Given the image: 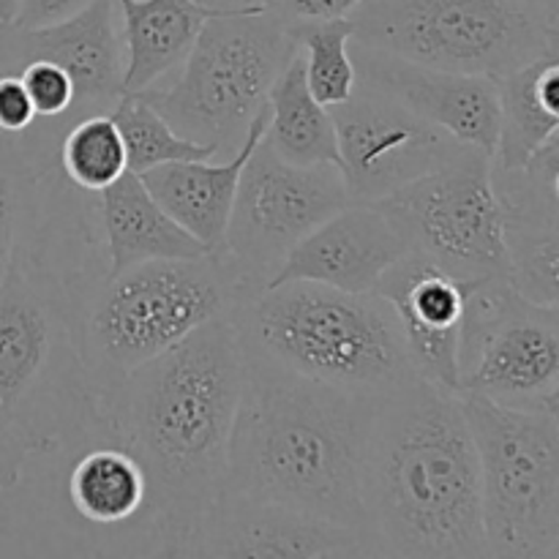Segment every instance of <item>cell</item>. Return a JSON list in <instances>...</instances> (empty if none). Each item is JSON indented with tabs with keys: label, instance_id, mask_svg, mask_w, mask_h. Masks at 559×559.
I'll list each match as a JSON object with an SVG mask.
<instances>
[{
	"label": "cell",
	"instance_id": "obj_34",
	"mask_svg": "<svg viewBox=\"0 0 559 559\" xmlns=\"http://www.w3.org/2000/svg\"><path fill=\"white\" fill-rule=\"evenodd\" d=\"M87 3H93V0H20L14 27L38 31V27L58 25V22H66L74 14H80Z\"/></svg>",
	"mask_w": 559,
	"mask_h": 559
},
{
	"label": "cell",
	"instance_id": "obj_5",
	"mask_svg": "<svg viewBox=\"0 0 559 559\" xmlns=\"http://www.w3.org/2000/svg\"><path fill=\"white\" fill-rule=\"evenodd\" d=\"M235 325L246 353L320 385L382 396L415 380L396 311L377 293L282 282L249 295Z\"/></svg>",
	"mask_w": 559,
	"mask_h": 559
},
{
	"label": "cell",
	"instance_id": "obj_13",
	"mask_svg": "<svg viewBox=\"0 0 559 559\" xmlns=\"http://www.w3.org/2000/svg\"><path fill=\"white\" fill-rule=\"evenodd\" d=\"M328 109L336 126L338 169L355 202L385 200L469 147L364 82L347 102Z\"/></svg>",
	"mask_w": 559,
	"mask_h": 559
},
{
	"label": "cell",
	"instance_id": "obj_9",
	"mask_svg": "<svg viewBox=\"0 0 559 559\" xmlns=\"http://www.w3.org/2000/svg\"><path fill=\"white\" fill-rule=\"evenodd\" d=\"M475 440L486 555L559 557V409L456 393Z\"/></svg>",
	"mask_w": 559,
	"mask_h": 559
},
{
	"label": "cell",
	"instance_id": "obj_20",
	"mask_svg": "<svg viewBox=\"0 0 559 559\" xmlns=\"http://www.w3.org/2000/svg\"><path fill=\"white\" fill-rule=\"evenodd\" d=\"M267 129V104L251 118L243 140L233 151V156L222 164H211L213 158L200 162H173L142 173V183L153 194V200L180 224L189 235H194L205 249L224 251L229 213H233L235 189L249 162L251 151L260 145Z\"/></svg>",
	"mask_w": 559,
	"mask_h": 559
},
{
	"label": "cell",
	"instance_id": "obj_17",
	"mask_svg": "<svg viewBox=\"0 0 559 559\" xmlns=\"http://www.w3.org/2000/svg\"><path fill=\"white\" fill-rule=\"evenodd\" d=\"M178 557H369L358 530L249 497L222 495Z\"/></svg>",
	"mask_w": 559,
	"mask_h": 559
},
{
	"label": "cell",
	"instance_id": "obj_26",
	"mask_svg": "<svg viewBox=\"0 0 559 559\" xmlns=\"http://www.w3.org/2000/svg\"><path fill=\"white\" fill-rule=\"evenodd\" d=\"M145 495L142 467L118 445L87 451L69 475L71 506L93 524H123L140 516Z\"/></svg>",
	"mask_w": 559,
	"mask_h": 559
},
{
	"label": "cell",
	"instance_id": "obj_23",
	"mask_svg": "<svg viewBox=\"0 0 559 559\" xmlns=\"http://www.w3.org/2000/svg\"><path fill=\"white\" fill-rule=\"evenodd\" d=\"M559 52L544 55L497 80L500 136L491 164L522 169L540 147L559 136Z\"/></svg>",
	"mask_w": 559,
	"mask_h": 559
},
{
	"label": "cell",
	"instance_id": "obj_27",
	"mask_svg": "<svg viewBox=\"0 0 559 559\" xmlns=\"http://www.w3.org/2000/svg\"><path fill=\"white\" fill-rule=\"evenodd\" d=\"M109 118L115 120L120 136H123L126 167L136 175L162 167V164L200 162V158H216L224 153L218 145H200V142L180 136L142 98V93H123Z\"/></svg>",
	"mask_w": 559,
	"mask_h": 559
},
{
	"label": "cell",
	"instance_id": "obj_21",
	"mask_svg": "<svg viewBox=\"0 0 559 559\" xmlns=\"http://www.w3.org/2000/svg\"><path fill=\"white\" fill-rule=\"evenodd\" d=\"M98 222L107 243V273L147 260H186L211 254L194 235L186 233L147 191L142 178L126 169L107 189L96 191Z\"/></svg>",
	"mask_w": 559,
	"mask_h": 559
},
{
	"label": "cell",
	"instance_id": "obj_10",
	"mask_svg": "<svg viewBox=\"0 0 559 559\" xmlns=\"http://www.w3.org/2000/svg\"><path fill=\"white\" fill-rule=\"evenodd\" d=\"M506 407L559 409V306L506 276L473 282L459 333V391Z\"/></svg>",
	"mask_w": 559,
	"mask_h": 559
},
{
	"label": "cell",
	"instance_id": "obj_24",
	"mask_svg": "<svg viewBox=\"0 0 559 559\" xmlns=\"http://www.w3.org/2000/svg\"><path fill=\"white\" fill-rule=\"evenodd\" d=\"M60 131L49 120L20 134L0 131V278L36 233L38 186L58 164Z\"/></svg>",
	"mask_w": 559,
	"mask_h": 559
},
{
	"label": "cell",
	"instance_id": "obj_28",
	"mask_svg": "<svg viewBox=\"0 0 559 559\" xmlns=\"http://www.w3.org/2000/svg\"><path fill=\"white\" fill-rule=\"evenodd\" d=\"M295 47L304 55V69L309 91L322 107H336L347 102L358 87L349 38H353V20L306 22L289 27Z\"/></svg>",
	"mask_w": 559,
	"mask_h": 559
},
{
	"label": "cell",
	"instance_id": "obj_25",
	"mask_svg": "<svg viewBox=\"0 0 559 559\" xmlns=\"http://www.w3.org/2000/svg\"><path fill=\"white\" fill-rule=\"evenodd\" d=\"M265 142L284 162L311 167V164H336L338 145L331 109L322 107L309 91L304 55H293L278 80L267 93Z\"/></svg>",
	"mask_w": 559,
	"mask_h": 559
},
{
	"label": "cell",
	"instance_id": "obj_31",
	"mask_svg": "<svg viewBox=\"0 0 559 559\" xmlns=\"http://www.w3.org/2000/svg\"><path fill=\"white\" fill-rule=\"evenodd\" d=\"M33 453H41V448L0 407V491H9L20 484L22 467Z\"/></svg>",
	"mask_w": 559,
	"mask_h": 559
},
{
	"label": "cell",
	"instance_id": "obj_6",
	"mask_svg": "<svg viewBox=\"0 0 559 559\" xmlns=\"http://www.w3.org/2000/svg\"><path fill=\"white\" fill-rule=\"evenodd\" d=\"M0 407L55 451L93 415L69 278L22 246L0 278Z\"/></svg>",
	"mask_w": 559,
	"mask_h": 559
},
{
	"label": "cell",
	"instance_id": "obj_1",
	"mask_svg": "<svg viewBox=\"0 0 559 559\" xmlns=\"http://www.w3.org/2000/svg\"><path fill=\"white\" fill-rule=\"evenodd\" d=\"M243 371L235 317H218L93 402L107 435L142 467V513L164 555H178L224 495Z\"/></svg>",
	"mask_w": 559,
	"mask_h": 559
},
{
	"label": "cell",
	"instance_id": "obj_33",
	"mask_svg": "<svg viewBox=\"0 0 559 559\" xmlns=\"http://www.w3.org/2000/svg\"><path fill=\"white\" fill-rule=\"evenodd\" d=\"M36 109L20 76H0V131L20 134L36 123Z\"/></svg>",
	"mask_w": 559,
	"mask_h": 559
},
{
	"label": "cell",
	"instance_id": "obj_7",
	"mask_svg": "<svg viewBox=\"0 0 559 559\" xmlns=\"http://www.w3.org/2000/svg\"><path fill=\"white\" fill-rule=\"evenodd\" d=\"M349 20L355 47L491 80L559 52V11L538 0H364Z\"/></svg>",
	"mask_w": 559,
	"mask_h": 559
},
{
	"label": "cell",
	"instance_id": "obj_18",
	"mask_svg": "<svg viewBox=\"0 0 559 559\" xmlns=\"http://www.w3.org/2000/svg\"><path fill=\"white\" fill-rule=\"evenodd\" d=\"M469 284L424 257L404 254L374 287L396 311L415 377L451 393L459 391V333Z\"/></svg>",
	"mask_w": 559,
	"mask_h": 559
},
{
	"label": "cell",
	"instance_id": "obj_4",
	"mask_svg": "<svg viewBox=\"0 0 559 559\" xmlns=\"http://www.w3.org/2000/svg\"><path fill=\"white\" fill-rule=\"evenodd\" d=\"M69 289L91 402L254 295L224 251L69 278Z\"/></svg>",
	"mask_w": 559,
	"mask_h": 559
},
{
	"label": "cell",
	"instance_id": "obj_29",
	"mask_svg": "<svg viewBox=\"0 0 559 559\" xmlns=\"http://www.w3.org/2000/svg\"><path fill=\"white\" fill-rule=\"evenodd\" d=\"M58 164L76 189L96 194L126 173V147L109 115H87L60 136Z\"/></svg>",
	"mask_w": 559,
	"mask_h": 559
},
{
	"label": "cell",
	"instance_id": "obj_35",
	"mask_svg": "<svg viewBox=\"0 0 559 559\" xmlns=\"http://www.w3.org/2000/svg\"><path fill=\"white\" fill-rule=\"evenodd\" d=\"M200 3L211 5V9H222V11H238V9L267 11L276 5V0H200Z\"/></svg>",
	"mask_w": 559,
	"mask_h": 559
},
{
	"label": "cell",
	"instance_id": "obj_11",
	"mask_svg": "<svg viewBox=\"0 0 559 559\" xmlns=\"http://www.w3.org/2000/svg\"><path fill=\"white\" fill-rule=\"evenodd\" d=\"M409 254L462 282L508 278L502 207L491 183V156L467 147L456 162L377 200Z\"/></svg>",
	"mask_w": 559,
	"mask_h": 559
},
{
	"label": "cell",
	"instance_id": "obj_12",
	"mask_svg": "<svg viewBox=\"0 0 559 559\" xmlns=\"http://www.w3.org/2000/svg\"><path fill=\"white\" fill-rule=\"evenodd\" d=\"M349 202L353 197L336 164H289L262 136L238 178L224 254L257 293L300 238Z\"/></svg>",
	"mask_w": 559,
	"mask_h": 559
},
{
	"label": "cell",
	"instance_id": "obj_19",
	"mask_svg": "<svg viewBox=\"0 0 559 559\" xmlns=\"http://www.w3.org/2000/svg\"><path fill=\"white\" fill-rule=\"evenodd\" d=\"M409 254L396 224L374 202H349L289 249L265 287L317 282L344 293H374L391 265Z\"/></svg>",
	"mask_w": 559,
	"mask_h": 559
},
{
	"label": "cell",
	"instance_id": "obj_36",
	"mask_svg": "<svg viewBox=\"0 0 559 559\" xmlns=\"http://www.w3.org/2000/svg\"><path fill=\"white\" fill-rule=\"evenodd\" d=\"M16 9H20V0H0V27L14 25Z\"/></svg>",
	"mask_w": 559,
	"mask_h": 559
},
{
	"label": "cell",
	"instance_id": "obj_2",
	"mask_svg": "<svg viewBox=\"0 0 559 559\" xmlns=\"http://www.w3.org/2000/svg\"><path fill=\"white\" fill-rule=\"evenodd\" d=\"M360 511L369 557H489L478 453L456 393L415 377L377 399Z\"/></svg>",
	"mask_w": 559,
	"mask_h": 559
},
{
	"label": "cell",
	"instance_id": "obj_16",
	"mask_svg": "<svg viewBox=\"0 0 559 559\" xmlns=\"http://www.w3.org/2000/svg\"><path fill=\"white\" fill-rule=\"evenodd\" d=\"M491 183L502 207L508 282L544 306H557L559 260V136L522 169H497Z\"/></svg>",
	"mask_w": 559,
	"mask_h": 559
},
{
	"label": "cell",
	"instance_id": "obj_15",
	"mask_svg": "<svg viewBox=\"0 0 559 559\" xmlns=\"http://www.w3.org/2000/svg\"><path fill=\"white\" fill-rule=\"evenodd\" d=\"M358 82L385 93L459 140L462 145L495 156L500 136V85L491 76L459 74L409 63L393 55L349 44Z\"/></svg>",
	"mask_w": 559,
	"mask_h": 559
},
{
	"label": "cell",
	"instance_id": "obj_37",
	"mask_svg": "<svg viewBox=\"0 0 559 559\" xmlns=\"http://www.w3.org/2000/svg\"><path fill=\"white\" fill-rule=\"evenodd\" d=\"M538 3H544L546 9H551V11H559V0H538Z\"/></svg>",
	"mask_w": 559,
	"mask_h": 559
},
{
	"label": "cell",
	"instance_id": "obj_30",
	"mask_svg": "<svg viewBox=\"0 0 559 559\" xmlns=\"http://www.w3.org/2000/svg\"><path fill=\"white\" fill-rule=\"evenodd\" d=\"M22 87L31 96L33 109H36L38 120H55L58 129L66 134V115H69L71 104H74V87L66 76L63 69H58L49 60H31L20 69Z\"/></svg>",
	"mask_w": 559,
	"mask_h": 559
},
{
	"label": "cell",
	"instance_id": "obj_3",
	"mask_svg": "<svg viewBox=\"0 0 559 559\" xmlns=\"http://www.w3.org/2000/svg\"><path fill=\"white\" fill-rule=\"evenodd\" d=\"M377 399L304 380L246 353L224 495L360 533V462Z\"/></svg>",
	"mask_w": 559,
	"mask_h": 559
},
{
	"label": "cell",
	"instance_id": "obj_32",
	"mask_svg": "<svg viewBox=\"0 0 559 559\" xmlns=\"http://www.w3.org/2000/svg\"><path fill=\"white\" fill-rule=\"evenodd\" d=\"M364 0H276L273 11L284 20V25H306V22L344 20L353 14Z\"/></svg>",
	"mask_w": 559,
	"mask_h": 559
},
{
	"label": "cell",
	"instance_id": "obj_22",
	"mask_svg": "<svg viewBox=\"0 0 559 559\" xmlns=\"http://www.w3.org/2000/svg\"><path fill=\"white\" fill-rule=\"evenodd\" d=\"M115 5L123 20V93L162 85L180 69L207 16L222 11L200 0H115Z\"/></svg>",
	"mask_w": 559,
	"mask_h": 559
},
{
	"label": "cell",
	"instance_id": "obj_14",
	"mask_svg": "<svg viewBox=\"0 0 559 559\" xmlns=\"http://www.w3.org/2000/svg\"><path fill=\"white\" fill-rule=\"evenodd\" d=\"M31 60H49L66 71L74 104L66 129L87 115H109L123 96L126 49L115 0H93L80 14L58 25L22 31L0 27V76H16Z\"/></svg>",
	"mask_w": 559,
	"mask_h": 559
},
{
	"label": "cell",
	"instance_id": "obj_8",
	"mask_svg": "<svg viewBox=\"0 0 559 559\" xmlns=\"http://www.w3.org/2000/svg\"><path fill=\"white\" fill-rule=\"evenodd\" d=\"M295 52L273 9L218 11L200 27L180 74L140 93L180 136L235 151Z\"/></svg>",
	"mask_w": 559,
	"mask_h": 559
}]
</instances>
